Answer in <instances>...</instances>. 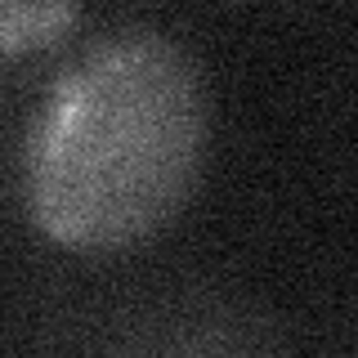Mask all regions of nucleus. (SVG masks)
Masks as SVG:
<instances>
[{"label":"nucleus","mask_w":358,"mask_h":358,"mask_svg":"<svg viewBox=\"0 0 358 358\" xmlns=\"http://www.w3.org/2000/svg\"><path fill=\"white\" fill-rule=\"evenodd\" d=\"M206 157V90L166 31L90 45L54 81L27 143V210L72 251H121L166 229Z\"/></svg>","instance_id":"1"},{"label":"nucleus","mask_w":358,"mask_h":358,"mask_svg":"<svg viewBox=\"0 0 358 358\" xmlns=\"http://www.w3.org/2000/svg\"><path fill=\"white\" fill-rule=\"evenodd\" d=\"M81 22L76 5H0V54H22L67 36Z\"/></svg>","instance_id":"2"}]
</instances>
